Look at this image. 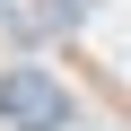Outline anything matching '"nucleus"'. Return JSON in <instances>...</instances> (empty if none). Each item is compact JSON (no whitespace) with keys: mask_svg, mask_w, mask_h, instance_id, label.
Segmentation results:
<instances>
[{"mask_svg":"<svg viewBox=\"0 0 131 131\" xmlns=\"http://www.w3.org/2000/svg\"><path fill=\"white\" fill-rule=\"evenodd\" d=\"M79 18H88V9H79V0H44V26H61V35H70Z\"/></svg>","mask_w":131,"mask_h":131,"instance_id":"obj_2","label":"nucleus"},{"mask_svg":"<svg viewBox=\"0 0 131 131\" xmlns=\"http://www.w3.org/2000/svg\"><path fill=\"white\" fill-rule=\"evenodd\" d=\"M70 122V96H61L52 70H0V131H61Z\"/></svg>","mask_w":131,"mask_h":131,"instance_id":"obj_1","label":"nucleus"}]
</instances>
